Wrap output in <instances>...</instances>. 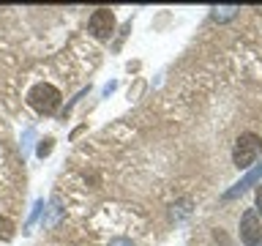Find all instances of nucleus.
<instances>
[{
	"label": "nucleus",
	"mask_w": 262,
	"mask_h": 246,
	"mask_svg": "<svg viewBox=\"0 0 262 246\" xmlns=\"http://www.w3.org/2000/svg\"><path fill=\"white\" fill-rule=\"evenodd\" d=\"M262 153V137L254 134V131H243L241 137L235 139V148H232V164L237 170H249L257 156Z\"/></svg>",
	"instance_id": "f257e3e1"
},
{
	"label": "nucleus",
	"mask_w": 262,
	"mask_h": 246,
	"mask_svg": "<svg viewBox=\"0 0 262 246\" xmlns=\"http://www.w3.org/2000/svg\"><path fill=\"white\" fill-rule=\"evenodd\" d=\"M28 104L41 115H52L57 107H60V90H57L55 85H49V82H38V85L30 88Z\"/></svg>",
	"instance_id": "f03ea898"
},
{
	"label": "nucleus",
	"mask_w": 262,
	"mask_h": 246,
	"mask_svg": "<svg viewBox=\"0 0 262 246\" xmlns=\"http://www.w3.org/2000/svg\"><path fill=\"white\" fill-rule=\"evenodd\" d=\"M90 33L98 38V41H106L115 33V14L110 8H96L93 14H90V22H88Z\"/></svg>",
	"instance_id": "7ed1b4c3"
},
{
	"label": "nucleus",
	"mask_w": 262,
	"mask_h": 246,
	"mask_svg": "<svg viewBox=\"0 0 262 246\" xmlns=\"http://www.w3.org/2000/svg\"><path fill=\"white\" fill-rule=\"evenodd\" d=\"M241 241L246 246H259L262 243V221L257 211H246L241 219Z\"/></svg>",
	"instance_id": "20e7f679"
},
{
	"label": "nucleus",
	"mask_w": 262,
	"mask_h": 246,
	"mask_svg": "<svg viewBox=\"0 0 262 246\" xmlns=\"http://www.w3.org/2000/svg\"><path fill=\"white\" fill-rule=\"evenodd\" d=\"M259 178H262V164H259V167H254V170H251V172H249V175H246L243 180H237V183H235L232 189H229V192H227L224 197H227V200H235L237 194H243L246 189H251V186L257 183Z\"/></svg>",
	"instance_id": "39448f33"
},
{
	"label": "nucleus",
	"mask_w": 262,
	"mask_h": 246,
	"mask_svg": "<svg viewBox=\"0 0 262 246\" xmlns=\"http://www.w3.org/2000/svg\"><path fill=\"white\" fill-rule=\"evenodd\" d=\"M11 235H14V221L0 219V238H3V241H11Z\"/></svg>",
	"instance_id": "423d86ee"
},
{
	"label": "nucleus",
	"mask_w": 262,
	"mask_h": 246,
	"mask_svg": "<svg viewBox=\"0 0 262 246\" xmlns=\"http://www.w3.org/2000/svg\"><path fill=\"white\" fill-rule=\"evenodd\" d=\"M52 142H55L52 137H47V139H41V142H38V156H41V159L52 153Z\"/></svg>",
	"instance_id": "0eeeda50"
},
{
	"label": "nucleus",
	"mask_w": 262,
	"mask_h": 246,
	"mask_svg": "<svg viewBox=\"0 0 262 246\" xmlns=\"http://www.w3.org/2000/svg\"><path fill=\"white\" fill-rule=\"evenodd\" d=\"M237 11L235 6H227V8H216V16H221V19H227V16H232Z\"/></svg>",
	"instance_id": "6e6552de"
},
{
	"label": "nucleus",
	"mask_w": 262,
	"mask_h": 246,
	"mask_svg": "<svg viewBox=\"0 0 262 246\" xmlns=\"http://www.w3.org/2000/svg\"><path fill=\"white\" fill-rule=\"evenodd\" d=\"M110 246H134V243L128 238H115V241H110Z\"/></svg>",
	"instance_id": "1a4fd4ad"
},
{
	"label": "nucleus",
	"mask_w": 262,
	"mask_h": 246,
	"mask_svg": "<svg viewBox=\"0 0 262 246\" xmlns=\"http://www.w3.org/2000/svg\"><path fill=\"white\" fill-rule=\"evenodd\" d=\"M257 213H262V186L257 189V208H254Z\"/></svg>",
	"instance_id": "9d476101"
},
{
	"label": "nucleus",
	"mask_w": 262,
	"mask_h": 246,
	"mask_svg": "<svg viewBox=\"0 0 262 246\" xmlns=\"http://www.w3.org/2000/svg\"><path fill=\"white\" fill-rule=\"evenodd\" d=\"M259 246H262V243H259Z\"/></svg>",
	"instance_id": "9b49d317"
}]
</instances>
